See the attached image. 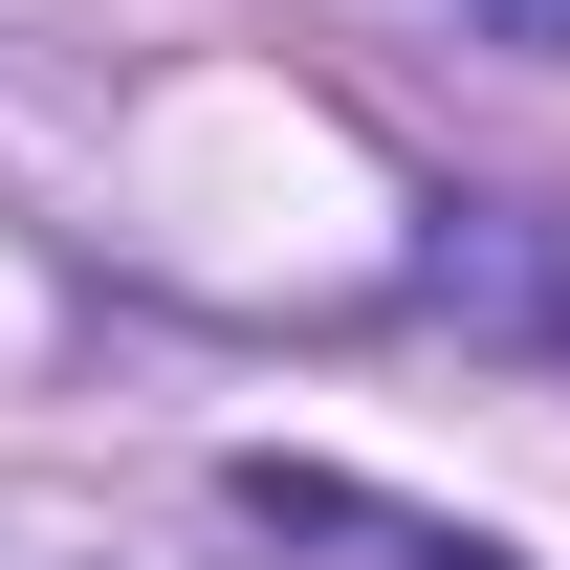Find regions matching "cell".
<instances>
[{"label":"cell","mask_w":570,"mask_h":570,"mask_svg":"<svg viewBox=\"0 0 570 570\" xmlns=\"http://www.w3.org/2000/svg\"><path fill=\"white\" fill-rule=\"evenodd\" d=\"M242 527L264 549H307V570H527V549H483V527H439V504H373V483H330V461H242Z\"/></svg>","instance_id":"1"},{"label":"cell","mask_w":570,"mask_h":570,"mask_svg":"<svg viewBox=\"0 0 570 570\" xmlns=\"http://www.w3.org/2000/svg\"><path fill=\"white\" fill-rule=\"evenodd\" d=\"M483 22H504V45H570V0H483Z\"/></svg>","instance_id":"2"}]
</instances>
